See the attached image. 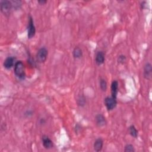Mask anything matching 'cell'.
<instances>
[{
    "label": "cell",
    "mask_w": 152,
    "mask_h": 152,
    "mask_svg": "<svg viewBox=\"0 0 152 152\" xmlns=\"http://www.w3.org/2000/svg\"><path fill=\"white\" fill-rule=\"evenodd\" d=\"M14 74L15 76L20 79L24 80L26 77V72H25V67L23 62L21 61H18L16 62L14 65Z\"/></svg>",
    "instance_id": "1"
},
{
    "label": "cell",
    "mask_w": 152,
    "mask_h": 152,
    "mask_svg": "<svg viewBox=\"0 0 152 152\" xmlns=\"http://www.w3.org/2000/svg\"><path fill=\"white\" fill-rule=\"evenodd\" d=\"M13 9L11 1L1 0L0 1V10L1 12L4 15L10 14L11 10Z\"/></svg>",
    "instance_id": "2"
},
{
    "label": "cell",
    "mask_w": 152,
    "mask_h": 152,
    "mask_svg": "<svg viewBox=\"0 0 152 152\" xmlns=\"http://www.w3.org/2000/svg\"><path fill=\"white\" fill-rule=\"evenodd\" d=\"M48 55V49L45 47L40 48L36 53V59L39 63H43L47 59Z\"/></svg>",
    "instance_id": "3"
},
{
    "label": "cell",
    "mask_w": 152,
    "mask_h": 152,
    "mask_svg": "<svg viewBox=\"0 0 152 152\" xmlns=\"http://www.w3.org/2000/svg\"><path fill=\"white\" fill-rule=\"evenodd\" d=\"M36 34V27L33 17L30 15L27 24V37L28 39L33 38Z\"/></svg>",
    "instance_id": "4"
},
{
    "label": "cell",
    "mask_w": 152,
    "mask_h": 152,
    "mask_svg": "<svg viewBox=\"0 0 152 152\" xmlns=\"http://www.w3.org/2000/svg\"><path fill=\"white\" fill-rule=\"evenodd\" d=\"M104 105L107 110H109V111L112 110L116 107V106L117 105L116 99L113 98L112 96H110V97L107 96L104 98Z\"/></svg>",
    "instance_id": "5"
},
{
    "label": "cell",
    "mask_w": 152,
    "mask_h": 152,
    "mask_svg": "<svg viewBox=\"0 0 152 152\" xmlns=\"http://www.w3.org/2000/svg\"><path fill=\"white\" fill-rule=\"evenodd\" d=\"M144 78L146 80H150L152 77V65L150 62H147L144 66L143 71Z\"/></svg>",
    "instance_id": "6"
},
{
    "label": "cell",
    "mask_w": 152,
    "mask_h": 152,
    "mask_svg": "<svg viewBox=\"0 0 152 152\" xmlns=\"http://www.w3.org/2000/svg\"><path fill=\"white\" fill-rule=\"evenodd\" d=\"M16 59L14 56H8L7 57L4 61L3 65L4 68L7 69H11L14 65H15L16 63Z\"/></svg>",
    "instance_id": "7"
},
{
    "label": "cell",
    "mask_w": 152,
    "mask_h": 152,
    "mask_svg": "<svg viewBox=\"0 0 152 152\" xmlns=\"http://www.w3.org/2000/svg\"><path fill=\"white\" fill-rule=\"evenodd\" d=\"M42 141L44 148L46 149H50L53 147V141L48 136L46 135H43L42 136Z\"/></svg>",
    "instance_id": "8"
},
{
    "label": "cell",
    "mask_w": 152,
    "mask_h": 152,
    "mask_svg": "<svg viewBox=\"0 0 152 152\" xmlns=\"http://www.w3.org/2000/svg\"><path fill=\"white\" fill-rule=\"evenodd\" d=\"M105 60V55L104 53L102 51L99 50L98 51L95 56V62L97 65H102Z\"/></svg>",
    "instance_id": "9"
},
{
    "label": "cell",
    "mask_w": 152,
    "mask_h": 152,
    "mask_svg": "<svg viewBox=\"0 0 152 152\" xmlns=\"http://www.w3.org/2000/svg\"><path fill=\"white\" fill-rule=\"evenodd\" d=\"M118 86L119 84L117 80H113L110 86V91H111V96L113 98L116 99L118 93Z\"/></svg>",
    "instance_id": "10"
},
{
    "label": "cell",
    "mask_w": 152,
    "mask_h": 152,
    "mask_svg": "<svg viewBox=\"0 0 152 152\" xmlns=\"http://www.w3.org/2000/svg\"><path fill=\"white\" fill-rule=\"evenodd\" d=\"M96 124L99 127H102L106 125L107 122L105 117L102 114H97L95 118Z\"/></svg>",
    "instance_id": "11"
},
{
    "label": "cell",
    "mask_w": 152,
    "mask_h": 152,
    "mask_svg": "<svg viewBox=\"0 0 152 152\" xmlns=\"http://www.w3.org/2000/svg\"><path fill=\"white\" fill-rule=\"evenodd\" d=\"M103 147V140L101 138H98L96 139L93 144L94 150L97 151H100Z\"/></svg>",
    "instance_id": "12"
},
{
    "label": "cell",
    "mask_w": 152,
    "mask_h": 152,
    "mask_svg": "<svg viewBox=\"0 0 152 152\" xmlns=\"http://www.w3.org/2000/svg\"><path fill=\"white\" fill-rule=\"evenodd\" d=\"M72 55L75 59L81 58L83 56L82 49L78 46L75 47L72 50Z\"/></svg>",
    "instance_id": "13"
},
{
    "label": "cell",
    "mask_w": 152,
    "mask_h": 152,
    "mask_svg": "<svg viewBox=\"0 0 152 152\" xmlns=\"http://www.w3.org/2000/svg\"><path fill=\"white\" fill-rule=\"evenodd\" d=\"M128 130H129V133L131 137H132L135 138H137L138 135V130L137 129V128H135V126L134 125H130L128 128Z\"/></svg>",
    "instance_id": "14"
},
{
    "label": "cell",
    "mask_w": 152,
    "mask_h": 152,
    "mask_svg": "<svg viewBox=\"0 0 152 152\" xmlns=\"http://www.w3.org/2000/svg\"><path fill=\"white\" fill-rule=\"evenodd\" d=\"M100 88L103 91H105L107 90V82L104 78H100Z\"/></svg>",
    "instance_id": "15"
},
{
    "label": "cell",
    "mask_w": 152,
    "mask_h": 152,
    "mask_svg": "<svg viewBox=\"0 0 152 152\" xmlns=\"http://www.w3.org/2000/svg\"><path fill=\"white\" fill-rule=\"evenodd\" d=\"M124 151L125 152H134L135 151V148L133 145L131 144H127L124 147Z\"/></svg>",
    "instance_id": "16"
},
{
    "label": "cell",
    "mask_w": 152,
    "mask_h": 152,
    "mask_svg": "<svg viewBox=\"0 0 152 152\" xmlns=\"http://www.w3.org/2000/svg\"><path fill=\"white\" fill-rule=\"evenodd\" d=\"M11 2H12V4L13 9L18 10L21 6V1H20L14 0V1H11Z\"/></svg>",
    "instance_id": "17"
},
{
    "label": "cell",
    "mask_w": 152,
    "mask_h": 152,
    "mask_svg": "<svg viewBox=\"0 0 152 152\" xmlns=\"http://www.w3.org/2000/svg\"><path fill=\"white\" fill-rule=\"evenodd\" d=\"M86 99L85 97L83 96H80L78 98V100H77V103L80 106H84L86 104Z\"/></svg>",
    "instance_id": "18"
},
{
    "label": "cell",
    "mask_w": 152,
    "mask_h": 152,
    "mask_svg": "<svg viewBox=\"0 0 152 152\" xmlns=\"http://www.w3.org/2000/svg\"><path fill=\"white\" fill-rule=\"evenodd\" d=\"M126 58L124 55H120L118 58V62L119 64H124L125 62Z\"/></svg>",
    "instance_id": "19"
},
{
    "label": "cell",
    "mask_w": 152,
    "mask_h": 152,
    "mask_svg": "<svg viewBox=\"0 0 152 152\" xmlns=\"http://www.w3.org/2000/svg\"><path fill=\"white\" fill-rule=\"evenodd\" d=\"M24 115L27 116V117H30V116H31L33 115V112L31 110H27Z\"/></svg>",
    "instance_id": "20"
},
{
    "label": "cell",
    "mask_w": 152,
    "mask_h": 152,
    "mask_svg": "<svg viewBox=\"0 0 152 152\" xmlns=\"http://www.w3.org/2000/svg\"><path fill=\"white\" fill-rule=\"evenodd\" d=\"M37 2H38V3H39L41 5H43V4H46L47 2V1H45V0H39Z\"/></svg>",
    "instance_id": "21"
},
{
    "label": "cell",
    "mask_w": 152,
    "mask_h": 152,
    "mask_svg": "<svg viewBox=\"0 0 152 152\" xmlns=\"http://www.w3.org/2000/svg\"><path fill=\"white\" fill-rule=\"evenodd\" d=\"M45 119H43V118H42V119H41V122H40V124H43H43H44V123H45Z\"/></svg>",
    "instance_id": "22"
}]
</instances>
